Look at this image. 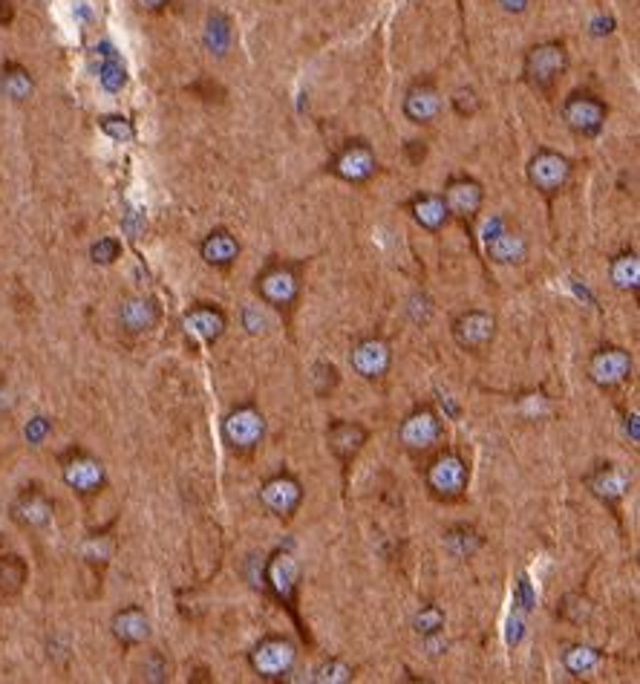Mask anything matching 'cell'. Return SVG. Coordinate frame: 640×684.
I'll use <instances>...</instances> for the list:
<instances>
[{"instance_id":"6da1fadb","label":"cell","mask_w":640,"mask_h":684,"mask_svg":"<svg viewBox=\"0 0 640 684\" xmlns=\"http://www.w3.org/2000/svg\"><path fill=\"white\" fill-rule=\"evenodd\" d=\"M568 70V50L563 41H542L525 52L522 76L534 90H551Z\"/></svg>"},{"instance_id":"7a4b0ae2","label":"cell","mask_w":640,"mask_h":684,"mask_svg":"<svg viewBox=\"0 0 640 684\" xmlns=\"http://www.w3.org/2000/svg\"><path fill=\"white\" fill-rule=\"evenodd\" d=\"M297 650L295 644L289 638H280V635H269L263 638L254 650H251V670L263 679H283L292 667H295Z\"/></svg>"},{"instance_id":"3957f363","label":"cell","mask_w":640,"mask_h":684,"mask_svg":"<svg viewBox=\"0 0 640 684\" xmlns=\"http://www.w3.org/2000/svg\"><path fill=\"white\" fill-rule=\"evenodd\" d=\"M606 104L591 93H571L563 104V122L574 136H597L606 125Z\"/></svg>"},{"instance_id":"277c9868","label":"cell","mask_w":640,"mask_h":684,"mask_svg":"<svg viewBox=\"0 0 640 684\" xmlns=\"http://www.w3.org/2000/svg\"><path fill=\"white\" fill-rule=\"evenodd\" d=\"M332 174L344 182H352V185H361V182H370L378 171V162H375V153L367 142L361 139H352L346 142L341 151L335 153L332 159Z\"/></svg>"},{"instance_id":"5b68a950","label":"cell","mask_w":640,"mask_h":684,"mask_svg":"<svg viewBox=\"0 0 640 684\" xmlns=\"http://www.w3.org/2000/svg\"><path fill=\"white\" fill-rule=\"evenodd\" d=\"M61 477L75 494H96L104 485V465L93 454L73 448L61 456Z\"/></svg>"},{"instance_id":"8992f818","label":"cell","mask_w":640,"mask_h":684,"mask_svg":"<svg viewBox=\"0 0 640 684\" xmlns=\"http://www.w3.org/2000/svg\"><path fill=\"white\" fill-rule=\"evenodd\" d=\"M427 485L436 497H459L468 488V465L459 454L436 456L427 468Z\"/></svg>"},{"instance_id":"52a82bcc","label":"cell","mask_w":640,"mask_h":684,"mask_svg":"<svg viewBox=\"0 0 640 684\" xmlns=\"http://www.w3.org/2000/svg\"><path fill=\"white\" fill-rule=\"evenodd\" d=\"M222 433H225V442L234 448V451H251L254 445H260L263 433H266V419L257 407H237L225 425H222Z\"/></svg>"},{"instance_id":"ba28073f","label":"cell","mask_w":640,"mask_h":684,"mask_svg":"<svg viewBox=\"0 0 640 684\" xmlns=\"http://www.w3.org/2000/svg\"><path fill=\"white\" fill-rule=\"evenodd\" d=\"M571 177V162L563 153L540 151L528 162V182L542 194H557Z\"/></svg>"},{"instance_id":"9c48e42d","label":"cell","mask_w":640,"mask_h":684,"mask_svg":"<svg viewBox=\"0 0 640 684\" xmlns=\"http://www.w3.org/2000/svg\"><path fill=\"white\" fill-rule=\"evenodd\" d=\"M444 205H447V214L456 217V220H473L482 208V200H485V191L482 185L473 177H453L447 179L442 194Z\"/></svg>"},{"instance_id":"30bf717a","label":"cell","mask_w":640,"mask_h":684,"mask_svg":"<svg viewBox=\"0 0 640 684\" xmlns=\"http://www.w3.org/2000/svg\"><path fill=\"white\" fill-rule=\"evenodd\" d=\"M589 376L600 387H617L632 376V355L620 347H603L591 355Z\"/></svg>"},{"instance_id":"8fae6325","label":"cell","mask_w":640,"mask_h":684,"mask_svg":"<svg viewBox=\"0 0 640 684\" xmlns=\"http://www.w3.org/2000/svg\"><path fill=\"white\" fill-rule=\"evenodd\" d=\"M442 436V422L433 410L421 407V410H413L404 422H401V431H398V439L404 448L410 451H427L433 448V442Z\"/></svg>"},{"instance_id":"7c38bea8","label":"cell","mask_w":640,"mask_h":684,"mask_svg":"<svg viewBox=\"0 0 640 684\" xmlns=\"http://www.w3.org/2000/svg\"><path fill=\"white\" fill-rule=\"evenodd\" d=\"M52 511H55V506H52V500L41 488H24L12 500V508H9L12 520L18 526H24V529H44V526H50Z\"/></svg>"},{"instance_id":"4fadbf2b","label":"cell","mask_w":640,"mask_h":684,"mask_svg":"<svg viewBox=\"0 0 640 684\" xmlns=\"http://www.w3.org/2000/svg\"><path fill=\"white\" fill-rule=\"evenodd\" d=\"M257 292L266 304L292 306L300 292V280H297L295 269H289V266H269L257 278Z\"/></svg>"},{"instance_id":"5bb4252c","label":"cell","mask_w":640,"mask_h":684,"mask_svg":"<svg viewBox=\"0 0 640 684\" xmlns=\"http://www.w3.org/2000/svg\"><path fill=\"white\" fill-rule=\"evenodd\" d=\"M260 500H263V506L269 508L271 514H277V517H292L297 511V506H300V500H303V488H300V482H297L295 477L277 474V477H271V480L263 485Z\"/></svg>"},{"instance_id":"9a60e30c","label":"cell","mask_w":640,"mask_h":684,"mask_svg":"<svg viewBox=\"0 0 640 684\" xmlns=\"http://www.w3.org/2000/svg\"><path fill=\"white\" fill-rule=\"evenodd\" d=\"M496 321L488 312H465L453 321V338L465 350H482L493 341Z\"/></svg>"},{"instance_id":"2e32d148","label":"cell","mask_w":640,"mask_h":684,"mask_svg":"<svg viewBox=\"0 0 640 684\" xmlns=\"http://www.w3.org/2000/svg\"><path fill=\"white\" fill-rule=\"evenodd\" d=\"M349 361H352V367H355L358 376H364V379H381L390 370L393 353H390L387 341H381V338H364V341L355 344Z\"/></svg>"},{"instance_id":"e0dca14e","label":"cell","mask_w":640,"mask_h":684,"mask_svg":"<svg viewBox=\"0 0 640 684\" xmlns=\"http://www.w3.org/2000/svg\"><path fill=\"white\" fill-rule=\"evenodd\" d=\"M442 110V93L430 81H416L404 96V116L413 125H430Z\"/></svg>"},{"instance_id":"ac0fdd59","label":"cell","mask_w":640,"mask_h":684,"mask_svg":"<svg viewBox=\"0 0 640 684\" xmlns=\"http://www.w3.org/2000/svg\"><path fill=\"white\" fill-rule=\"evenodd\" d=\"M182 327H185V332H188L191 338H197L202 344H214V341H220L222 338L228 321H225V315H222L217 306L202 304L194 306L191 312H185Z\"/></svg>"},{"instance_id":"d6986e66","label":"cell","mask_w":640,"mask_h":684,"mask_svg":"<svg viewBox=\"0 0 640 684\" xmlns=\"http://www.w3.org/2000/svg\"><path fill=\"white\" fill-rule=\"evenodd\" d=\"M119 324H122L124 332L130 335H142V332H150L156 324H159V304L153 298H127L119 306Z\"/></svg>"},{"instance_id":"ffe728a7","label":"cell","mask_w":640,"mask_h":684,"mask_svg":"<svg viewBox=\"0 0 640 684\" xmlns=\"http://www.w3.org/2000/svg\"><path fill=\"white\" fill-rule=\"evenodd\" d=\"M297 581H300V569H297V560L289 552H277L266 563V583H269L271 592L280 601H292L295 598Z\"/></svg>"},{"instance_id":"44dd1931","label":"cell","mask_w":640,"mask_h":684,"mask_svg":"<svg viewBox=\"0 0 640 684\" xmlns=\"http://www.w3.org/2000/svg\"><path fill=\"white\" fill-rule=\"evenodd\" d=\"M110 630H113V635L122 641L124 647H136V644H145L150 638V621L139 607H127L119 609L113 615Z\"/></svg>"},{"instance_id":"7402d4cb","label":"cell","mask_w":640,"mask_h":684,"mask_svg":"<svg viewBox=\"0 0 640 684\" xmlns=\"http://www.w3.org/2000/svg\"><path fill=\"white\" fill-rule=\"evenodd\" d=\"M199 254H202V260H205L208 266L228 269V266L240 257V243H237V237H234L231 231L217 228V231H211V234L202 240Z\"/></svg>"},{"instance_id":"603a6c76","label":"cell","mask_w":640,"mask_h":684,"mask_svg":"<svg viewBox=\"0 0 640 684\" xmlns=\"http://www.w3.org/2000/svg\"><path fill=\"white\" fill-rule=\"evenodd\" d=\"M485 252L491 257L493 263H502V266H511V263H522L525 254H528V243L525 237L511 231V228H499L493 234L491 240H485Z\"/></svg>"},{"instance_id":"cb8c5ba5","label":"cell","mask_w":640,"mask_h":684,"mask_svg":"<svg viewBox=\"0 0 640 684\" xmlns=\"http://www.w3.org/2000/svg\"><path fill=\"white\" fill-rule=\"evenodd\" d=\"M367 445V431L355 422H335L329 428V448L338 459H352Z\"/></svg>"},{"instance_id":"d4e9b609","label":"cell","mask_w":640,"mask_h":684,"mask_svg":"<svg viewBox=\"0 0 640 684\" xmlns=\"http://www.w3.org/2000/svg\"><path fill=\"white\" fill-rule=\"evenodd\" d=\"M589 488L600 497V500L617 503L620 497H626L629 480H626V474H623L620 468H615V465H600V468L589 477Z\"/></svg>"},{"instance_id":"484cf974","label":"cell","mask_w":640,"mask_h":684,"mask_svg":"<svg viewBox=\"0 0 640 684\" xmlns=\"http://www.w3.org/2000/svg\"><path fill=\"white\" fill-rule=\"evenodd\" d=\"M410 214H413V220L419 223L421 228H427V231H439V228L447 223V205H444L442 197H436V194H416L413 200H410Z\"/></svg>"},{"instance_id":"4316f807","label":"cell","mask_w":640,"mask_h":684,"mask_svg":"<svg viewBox=\"0 0 640 684\" xmlns=\"http://www.w3.org/2000/svg\"><path fill=\"white\" fill-rule=\"evenodd\" d=\"M0 93L12 102H26L35 93V81L21 64H6L0 70Z\"/></svg>"},{"instance_id":"83f0119b","label":"cell","mask_w":640,"mask_h":684,"mask_svg":"<svg viewBox=\"0 0 640 684\" xmlns=\"http://www.w3.org/2000/svg\"><path fill=\"white\" fill-rule=\"evenodd\" d=\"M26 563L18 555H3L0 558V595L15 598L26 583Z\"/></svg>"},{"instance_id":"f1b7e54d","label":"cell","mask_w":640,"mask_h":684,"mask_svg":"<svg viewBox=\"0 0 640 684\" xmlns=\"http://www.w3.org/2000/svg\"><path fill=\"white\" fill-rule=\"evenodd\" d=\"M479 546H482V537L473 529H468V526H456V529L444 534V549L456 560H468L470 555L479 552Z\"/></svg>"},{"instance_id":"f546056e","label":"cell","mask_w":640,"mask_h":684,"mask_svg":"<svg viewBox=\"0 0 640 684\" xmlns=\"http://www.w3.org/2000/svg\"><path fill=\"white\" fill-rule=\"evenodd\" d=\"M612 283L617 289H638L640 283V263L638 254L623 252L612 260Z\"/></svg>"},{"instance_id":"4dcf8cb0","label":"cell","mask_w":640,"mask_h":684,"mask_svg":"<svg viewBox=\"0 0 640 684\" xmlns=\"http://www.w3.org/2000/svg\"><path fill=\"white\" fill-rule=\"evenodd\" d=\"M597 661H600V653L594 647H589V644H571V647H566V653H563V667H566L568 673H574V676L591 673L597 667Z\"/></svg>"},{"instance_id":"1f68e13d","label":"cell","mask_w":640,"mask_h":684,"mask_svg":"<svg viewBox=\"0 0 640 684\" xmlns=\"http://www.w3.org/2000/svg\"><path fill=\"white\" fill-rule=\"evenodd\" d=\"M228 41H231V26H228V21H225L222 15H211V21H208V32H205V44H208V50L222 55V52L228 50Z\"/></svg>"},{"instance_id":"d6a6232c","label":"cell","mask_w":640,"mask_h":684,"mask_svg":"<svg viewBox=\"0 0 640 684\" xmlns=\"http://www.w3.org/2000/svg\"><path fill=\"white\" fill-rule=\"evenodd\" d=\"M413 627L416 633L424 638V635H436L444 630V612L439 607H421V612L413 618Z\"/></svg>"},{"instance_id":"836d02e7","label":"cell","mask_w":640,"mask_h":684,"mask_svg":"<svg viewBox=\"0 0 640 684\" xmlns=\"http://www.w3.org/2000/svg\"><path fill=\"white\" fill-rule=\"evenodd\" d=\"M315 682L318 684H349L352 682V670L344 661H323L315 670Z\"/></svg>"},{"instance_id":"e575fe53","label":"cell","mask_w":640,"mask_h":684,"mask_svg":"<svg viewBox=\"0 0 640 684\" xmlns=\"http://www.w3.org/2000/svg\"><path fill=\"white\" fill-rule=\"evenodd\" d=\"M101 84H104V90H110V93H119L124 84H127V73H124V64L119 58H110V61L101 67Z\"/></svg>"},{"instance_id":"d590c367","label":"cell","mask_w":640,"mask_h":684,"mask_svg":"<svg viewBox=\"0 0 640 684\" xmlns=\"http://www.w3.org/2000/svg\"><path fill=\"white\" fill-rule=\"evenodd\" d=\"M119 254H122V243H119V240H113V237H101L99 243H93V249H90L93 263H99V266H110V263H116V260H119Z\"/></svg>"},{"instance_id":"8d00e7d4","label":"cell","mask_w":640,"mask_h":684,"mask_svg":"<svg viewBox=\"0 0 640 684\" xmlns=\"http://www.w3.org/2000/svg\"><path fill=\"white\" fill-rule=\"evenodd\" d=\"M312 384H315L318 396H326V393H329V390L338 384V370H335L332 364L320 361V364H315V367H312Z\"/></svg>"},{"instance_id":"74e56055","label":"cell","mask_w":640,"mask_h":684,"mask_svg":"<svg viewBox=\"0 0 640 684\" xmlns=\"http://www.w3.org/2000/svg\"><path fill=\"white\" fill-rule=\"evenodd\" d=\"M560 615L568 618V621H574V624H583V621H589L591 615L589 601L580 598V595H568L566 601H563V607H560Z\"/></svg>"},{"instance_id":"f35d334b","label":"cell","mask_w":640,"mask_h":684,"mask_svg":"<svg viewBox=\"0 0 640 684\" xmlns=\"http://www.w3.org/2000/svg\"><path fill=\"white\" fill-rule=\"evenodd\" d=\"M534 607H537V592H534V583L522 575V578L517 581V586H514V609H517V612H531Z\"/></svg>"},{"instance_id":"ab89813d","label":"cell","mask_w":640,"mask_h":684,"mask_svg":"<svg viewBox=\"0 0 640 684\" xmlns=\"http://www.w3.org/2000/svg\"><path fill=\"white\" fill-rule=\"evenodd\" d=\"M101 130H104L110 139H116V142H130V139H133V125H130L124 116H104V119H101Z\"/></svg>"},{"instance_id":"60d3db41","label":"cell","mask_w":640,"mask_h":684,"mask_svg":"<svg viewBox=\"0 0 640 684\" xmlns=\"http://www.w3.org/2000/svg\"><path fill=\"white\" fill-rule=\"evenodd\" d=\"M450 104H453V110H456L459 116H473V113L479 110V96H476V90H470V87H459V90L453 93Z\"/></svg>"},{"instance_id":"b9f144b4","label":"cell","mask_w":640,"mask_h":684,"mask_svg":"<svg viewBox=\"0 0 640 684\" xmlns=\"http://www.w3.org/2000/svg\"><path fill=\"white\" fill-rule=\"evenodd\" d=\"M110 555H113V543L104 540V537H93V540L84 543V560L87 563H107Z\"/></svg>"},{"instance_id":"7bdbcfd3","label":"cell","mask_w":640,"mask_h":684,"mask_svg":"<svg viewBox=\"0 0 640 684\" xmlns=\"http://www.w3.org/2000/svg\"><path fill=\"white\" fill-rule=\"evenodd\" d=\"M407 315L413 318V324H427L430 315H433L430 298H427V295H413V298L407 301Z\"/></svg>"},{"instance_id":"ee69618b","label":"cell","mask_w":640,"mask_h":684,"mask_svg":"<svg viewBox=\"0 0 640 684\" xmlns=\"http://www.w3.org/2000/svg\"><path fill=\"white\" fill-rule=\"evenodd\" d=\"M243 327H246L248 335H263V332L269 330V321L260 312V306H246L243 309Z\"/></svg>"},{"instance_id":"f6af8a7d","label":"cell","mask_w":640,"mask_h":684,"mask_svg":"<svg viewBox=\"0 0 640 684\" xmlns=\"http://www.w3.org/2000/svg\"><path fill=\"white\" fill-rule=\"evenodd\" d=\"M145 679L148 682H165L168 679V664L159 653H153L148 661H145Z\"/></svg>"},{"instance_id":"bcb514c9","label":"cell","mask_w":640,"mask_h":684,"mask_svg":"<svg viewBox=\"0 0 640 684\" xmlns=\"http://www.w3.org/2000/svg\"><path fill=\"white\" fill-rule=\"evenodd\" d=\"M522 635H525V621H522V612L514 609V615L508 618V627H505V641H508V647H517L519 641H522Z\"/></svg>"},{"instance_id":"7dc6e473","label":"cell","mask_w":640,"mask_h":684,"mask_svg":"<svg viewBox=\"0 0 640 684\" xmlns=\"http://www.w3.org/2000/svg\"><path fill=\"white\" fill-rule=\"evenodd\" d=\"M47 433H50V422L47 419H32L29 425H26V439L32 442V445H38V442H44L47 439Z\"/></svg>"},{"instance_id":"c3c4849f","label":"cell","mask_w":640,"mask_h":684,"mask_svg":"<svg viewBox=\"0 0 640 684\" xmlns=\"http://www.w3.org/2000/svg\"><path fill=\"white\" fill-rule=\"evenodd\" d=\"M12 407H15V393H12L9 381L0 376V416H6Z\"/></svg>"},{"instance_id":"681fc988","label":"cell","mask_w":640,"mask_h":684,"mask_svg":"<svg viewBox=\"0 0 640 684\" xmlns=\"http://www.w3.org/2000/svg\"><path fill=\"white\" fill-rule=\"evenodd\" d=\"M15 21V6L12 0H0V26H9Z\"/></svg>"},{"instance_id":"f907efd6","label":"cell","mask_w":640,"mask_h":684,"mask_svg":"<svg viewBox=\"0 0 640 684\" xmlns=\"http://www.w3.org/2000/svg\"><path fill=\"white\" fill-rule=\"evenodd\" d=\"M499 6H502L505 12H514V15H519V12H525V9H528V0H499Z\"/></svg>"},{"instance_id":"816d5d0a","label":"cell","mask_w":640,"mask_h":684,"mask_svg":"<svg viewBox=\"0 0 640 684\" xmlns=\"http://www.w3.org/2000/svg\"><path fill=\"white\" fill-rule=\"evenodd\" d=\"M145 12H162L171 0H136Z\"/></svg>"},{"instance_id":"f5cc1de1","label":"cell","mask_w":640,"mask_h":684,"mask_svg":"<svg viewBox=\"0 0 640 684\" xmlns=\"http://www.w3.org/2000/svg\"><path fill=\"white\" fill-rule=\"evenodd\" d=\"M626 433H632V442H640L638 413H632V416H626Z\"/></svg>"},{"instance_id":"db71d44e","label":"cell","mask_w":640,"mask_h":684,"mask_svg":"<svg viewBox=\"0 0 640 684\" xmlns=\"http://www.w3.org/2000/svg\"><path fill=\"white\" fill-rule=\"evenodd\" d=\"M407 151H410V159H413V162H421V159H424V153H427V148H424V142H410V145H407Z\"/></svg>"}]
</instances>
